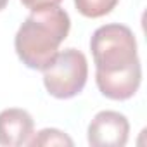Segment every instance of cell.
Segmentation results:
<instances>
[{"label": "cell", "instance_id": "1", "mask_svg": "<svg viewBox=\"0 0 147 147\" xmlns=\"http://www.w3.org/2000/svg\"><path fill=\"white\" fill-rule=\"evenodd\" d=\"M95 82L111 100L131 99L142 83V66L133 31L118 23L97 28L90 38Z\"/></svg>", "mask_w": 147, "mask_h": 147}, {"label": "cell", "instance_id": "2", "mask_svg": "<svg viewBox=\"0 0 147 147\" xmlns=\"http://www.w3.org/2000/svg\"><path fill=\"white\" fill-rule=\"evenodd\" d=\"M69 30V14L59 5L31 12L16 33V54L30 69L43 71L57 55Z\"/></svg>", "mask_w": 147, "mask_h": 147}, {"label": "cell", "instance_id": "3", "mask_svg": "<svg viewBox=\"0 0 147 147\" xmlns=\"http://www.w3.org/2000/svg\"><path fill=\"white\" fill-rule=\"evenodd\" d=\"M88 64L82 50L66 49L57 52L54 61L43 69V85L55 99H73L87 85Z\"/></svg>", "mask_w": 147, "mask_h": 147}, {"label": "cell", "instance_id": "4", "mask_svg": "<svg viewBox=\"0 0 147 147\" xmlns=\"http://www.w3.org/2000/svg\"><path fill=\"white\" fill-rule=\"evenodd\" d=\"M130 137L128 118L118 111H100L88 125L87 138L92 147H123Z\"/></svg>", "mask_w": 147, "mask_h": 147}, {"label": "cell", "instance_id": "5", "mask_svg": "<svg viewBox=\"0 0 147 147\" xmlns=\"http://www.w3.org/2000/svg\"><path fill=\"white\" fill-rule=\"evenodd\" d=\"M35 130L31 114L19 107L4 109L0 113V145L19 147L28 144Z\"/></svg>", "mask_w": 147, "mask_h": 147}, {"label": "cell", "instance_id": "6", "mask_svg": "<svg viewBox=\"0 0 147 147\" xmlns=\"http://www.w3.org/2000/svg\"><path fill=\"white\" fill-rule=\"evenodd\" d=\"M118 2L119 0H75V5L82 16L97 19L107 16L118 5Z\"/></svg>", "mask_w": 147, "mask_h": 147}, {"label": "cell", "instance_id": "7", "mask_svg": "<svg viewBox=\"0 0 147 147\" xmlns=\"http://www.w3.org/2000/svg\"><path fill=\"white\" fill-rule=\"evenodd\" d=\"M73 144H75L73 138L57 128H43L36 135H33V138L28 140V145L31 147H36V145H45V147L47 145H69L71 147Z\"/></svg>", "mask_w": 147, "mask_h": 147}, {"label": "cell", "instance_id": "8", "mask_svg": "<svg viewBox=\"0 0 147 147\" xmlns=\"http://www.w3.org/2000/svg\"><path fill=\"white\" fill-rule=\"evenodd\" d=\"M21 2L26 9H30L31 12H36V11H45V9H50V7H57L62 0H21Z\"/></svg>", "mask_w": 147, "mask_h": 147}, {"label": "cell", "instance_id": "9", "mask_svg": "<svg viewBox=\"0 0 147 147\" xmlns=\"http://www.w3.org/2000/svg\"><path fill=\"white\" fill-rule=\"evenodd\" d=\"M7 2H9V0H0V11H4V9H5Z\"/></svg>", "mask_w": 147, "mask_h": 147}]
</instances>
